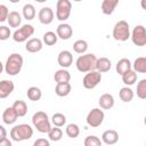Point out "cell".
Instances as JSON below:
<instances>
[{"instance_id": "1", "label": "cell", "mask_w": 146, "mask_h": 146, "mask_svg": "<svg viewBox=\"0 0 146 146\" xmlns=\"http://www.w3.org/2000/svg\"><path fill=\"white\" fill-rule=\"evenodd\" d=\"M23 64H24L23 57L19 54L14 52V54L9 55V57L7 58L6 64H5V71L8 75L15 76L21 72V70L23 67Z\"/></svg>"}, {"instance_id": "2", "label": "cell", "mask_w": 146, "mask_h": 146, "mask_svg": "<svg viewBox=\"0 0 146 146\" xmlns=\"http://www.w3.org/2000/svg\"><path fill=\"white\" fill-rule=\"evenodd\" d=\"M32 136H33V129H32L31 125H29L26 123L17 124V125L13 127L11 130H10V137L15 141L27 140Z\"/></svg>"}, {"instance_id": "3", "label": "cell", "mask_w": 146, "mask_h": 146, "mask_svg": "<svg viewBox=\"0 0 146 146\" xmlns=\"http://www.w3.org/2000/svg\"><path fill=\"white\" fill-rule=\"evenodd\" d=\"M96 62H97V57L94 54H84L78 57L75 62V66L78 71L82 73H87L89 71L96 70Z\"/></svg>"}, {"instance_id": "4", "label": "cell", "mask_w": 146, "mask_h": 146, "mask_svg": "<svg viewBox=\"0 0 146 146\" xmlns=\"http://www.w3.org/2000/svg\"><path fill=\"white\" fill-rule=\"evenodd\" d=\"M32 124L41 133H47L51 128V124H50V121H49V117H48L47 113H44L42 111H39V112L33 114Z\"/></svg>"}, {"instance_id": "5", "label": "cell", "mask_w": 146, "mask_h": 146, "mask_svg": "<svg viewBox=\"0 0 146 146\" xmlns=\"http://www.w3.org/2000/svg\"><path fill=\"white\" fill-rule=\"evenodd\" d=\"M113 38L116 41H127L130 38V27L127 21H119L113 27Z\"/></svg>"}, {"instance_id": "6", "label": "cell", "mask_w": 146, "mask_h": 146, "mask_svg": "<svg viewBox=\"0 0 146 146\" xmlns=\"http://www.w3.org/2000/svg\"><path fill=\"white\" fill-rule=\"evenodd\" d=\"M72 3L70 0H58L56 3V18L60 22L66 21L71 15Z\"/></svg>"}, {"instance_id": "7", "label": "cell", "mask_w": 146, "mask_h": 146, "mask_svg": "<svg viewBox=\"0 0 146 146\" xmlns=\"http://www.w3.org/2000/svg\"><path fill=\"white\" fill-rule=\"evenodd\" d=\"M33 33H34V27H33L31 24H25V25H23L22 27L17 29V30L14 32L13 39H14V41L21 43V42L26 41L30 36H32Z\"/></svg>"}, {"instance_id": "8", "label": "cell", "mask_w": 146, "mask_h": 146, "mask_svg": "<svg viewBox=\"0 0 146 146\" xmlns=\"http://www.w3.org/2000/svg\"><path fill=\"white\" fill-rule=\"evenodd\" d=\"M100 81H102V73L94 70L87 72V74L82 80V84L86 89H94L99 84Z\"/></svg>"}, {"instance_id": "9", "label": "cell", "mask_w": 146, "mask_h": 146, "mask_svg": "<svg viewBox=\"0 0 146 146\" xmlns=\"http://www.w3.org/2000/svg\"><path fill=\"white\" fill-rule=\"evenodd\" d=\"M104 117H105V114H104L103 110H100V108H92L88 113L86 121H87V124L90 125L91 128H97V127H99L103 123Z\"/></svg>"}, {"instance_id": "10", "label": "cell", "mask_w": 146, "mask_h": 146, "mask_svg": "<svg viewBox=\"0 0 146 146\" xmlns=\"http://www.w3.org/2000/svg\"><path fill=\"white\" fill-rule=\"evenodd\" d=\"M131 40L138 47H144L146 44V30L143 25H137L133 27L131 33Z\"/></svg>"}, {"instance_id": "11", "label": "cell", "mask_w": 146, "mask_h": 146, "mask_svg": "<svg viewBox=\"0 0 146 146\" xmlns=\"http://www.w3.org/2000/svg\"><path fill=\"white\" fill-rule=\"evenodd\" d=\"M56 34L62 40H68L73 34V29L67 23H62L56 29Z\"/></svg>"}, {"instance_id": "12", "label": "cell", "mask_w": 146, "mask_h": 146, "mask_svg": "<svg viewBox=\"0 0 146 146\" xmlns=\"http://www.w3.org/2000/svg\"><path fill=\"white\" fill-rule=\"evenodd\" d=\"M57 62L58 64L62 66V68H67L72 65L73 63V55L71 51L68 50H62L59 54H58V57H57Z\"/></svg>"}, {"instance_id": "13", "label": "cell", "mask_w": 146, "mask_h": 146, "mask_svg": "<svg viewBox=\"0 0 146 146\" xmlns=\"http://www.w3.org/2000/svg\"><path fill=\"white\" fill-rule=\"evenodd\" d=\"M38 17H39V21H40L41 24L49 25L54 21V11L49 7H43V8L40 9V11L38 14Z\"/></svg>"}, {"instance_id": "14", "label": "cell", "mask_w": 146, "mask_h": 146, "mask_svg": "<svg viewBox=\"0 0 146 146\" xmlns=\"http://www.w3.org/2000/svg\"><path fill=\"white\" fill-rule=\"evenodd\" d=\"M119 140V133L117 131L110 129L103 132L102 135V143H105L106 145H114Z\"/></svg>"}, {"instance_id": "15", "label": "cell", "mask_w": 146, "mask_h": 146, "mask_svg": "<svg viewBox=\"0 0 146 146\" xmlns=\"http://www.w3.org/2000/svg\"><path fill=\"white\" fill-rule=\"evenodd\" d=\"M15 89V84L10 80L0 81V98H7Z\"/></svg>"}, {"instance_id": "16", "label": "cell", "mask_w": 146, "mask_h": 146, "mask_svg": "<svg viewBox=\"0 0 146 146\" xmlns=\"http://www.w3.org/2000/svg\"><path fill=\"white\" fill-rule=\"evenodd\" d=\"M42 47H43L42 41L38 38H32V39L27 40V42L25 44V49L29 52H39L42 49Z\"/></svg>"}, {"instance_id": "17", "label": "cell", "mask_w": 146, "mask_h": 146, "mask_svg": "<svg viewBox=\"0 0 146 146\" xmlns=\"http://www.w3.org/2000/svg\"><path fill=\"white\" fill-rule=\"evenodd\" d=\"M98 104L102 110H110L114 106V97L111 94H103L99 97Z\"/></svg>"}, {"instance_id": "18", "label": "cell", "mask_w": 146, "mask_h": 146, "mask_svg": "<svg viewBox=\"0 0 146 146\" xmlns=\"http://www.w3.org/2000/svg\"><path fill=\"white\" fill-rule=\"evenodd\" d=\"M17 117H18V115L16 114L15 110L13 108V106L11 107H7L3 111V113H2V121L6 124H13V123H15L16 120H17Z\"/></svg>"}, {"instance_id": "19", "label": "cell", "mask_w": 146, "mask_h": 146, "mask_svg": "<svg viewBox=\"0 0 146 146\" xmlns=\"http://www.w3.org/2000/svg\"><path fill=\"white\" fill-rule=\"evenodd\" d=\"M119 5V0H103L102 2V11L105 15H112Z\"/></svg>"}, {"instance_id": "20", "label": "cell", "mask_w": 146, "mask_h": 146, "mask_svg": "<svg viewBox=\"0 0 146 146\" xmlns=\"http://www.w3.org/2000/svg\"><path fill=\"white\" fill-rule=\"evenodd\" d=\"M71 83L70 82H62V83H57L55 87V94L59 97H66L67 95H70L71 92Z\"/></svg>"}, {"instance_id": "21", "label": "cell", "mask_w": 146, "mask_h": 146, "mask_svg": "<svg viewBox=\"0 0 146 146\" xmlns=\"http://www.w3.org/2000/svg\"><path fill=\"white\" fill-rule=\"evenodd\" d=\"M111 66H112V63L111 60L107 58V57H100V58H97V62H96V70L100 73H104V72H107L111 70Z\"/></svg>"}, {"instance_id": "22", "label": "cell", "mask_w": 146, "mask_h": 146, "mask_svg": "<svg viewBox=\"0 0 146 146\" xmlns=\"http://www.w3.org/2000/svg\"><path fill=\"white\" fill-rule=\"evenodd\" d=\"M54 80L56 81V83H62V82H70L71 80V74L66 68H60L58 71H56L55 75H54Z\"/></svg>"}, {"instance_id": "23", "label": "cell", "mask_w": 146, "mask_h": 146, "mask_svg": "<svg viewBox=\"0 0 146 146\" xmlns=\"http://www.w3.org/2000/svg\"><path fill=\"white\" fill-rule=\"evenodd\" d=\"M131 68L136 73H146V58L145 57L136 58L133 64H131Z\"/></svg>"}, {"instance_id": "24", "label": "cell", "mask_w": 146, "mask_h": 146, "mask_svg": "<svg viewBox=\"0 0 146 146\" xmlns=\"http://www.w3.org/2000/svg\"><path fill=\"white\" fill-rule=\"evenodd\" d=\"M121 76H122V81H123V83L125 86H132L137 81V73L132 68L127 71V72H124Z\"/></svg>"}, {"instance_id": "25", "label": "cell", "mask_w": 146, "mask_h": 146, "mask_svg": "<svg viewBox=\"0 0 146 146\" xmlns=\"http://www.w3.org/2000/svg\"><path fill=\"white\" fill-rule=\"evenodd\" d=\"M7 22H8V24H9L10 27H19V25L22 23V17H21L19 13H17V11H10L8 14Z\"/></svg>"}, {"instance_id": "26", "label": "cell", "mask_w": 146, "mask_h": 146, "mask_svg": "<svg viewBox=\"0 0 146 146\" xmlns=\"http://www.w3.org/2000/svg\"><path fill=\"white\" fill-rule=\"evenodd\" d=\"M115 70H116V72H117L120 75H122L124 72L131 70V62H130L128 58H121V59L116 63Z\"/></svg>"}, {"instance_id": "27", "label": "cell", "mask_w": 146, "mask_h": 146, "mask_svg": "<svg viewBox=\"0 0 146 146\" xmlns=\"http://www.w3.org/2000/svg\"><path fill=\"white\" fill-rule=\"evenodd\" d=\"M26 95H27V98L32 102H38L41 99L42 97V91L39 87H30L26 91Z\"/></svg>"}, {"instance_id": "28", "label": "cell", "mask_w": 146, "mask_h": 146, "mask_svg": "<svg viewBox=\"0 0 146 146\" xmlns=\"http://www.w3.org/2000/svg\"><path fill=\"white\" fill-rule=\"evenodd\" d=\"M119 96H120V99L124 103H129L132 100L133 98V90L131 88H129L128 86L127 87H123L120 89V92H119Z\"/></svg>"}, {"instance_id": "29", "label": "cell", "mask_w": 146, "mask_h": 146, "mask_svg": "<svg viewBox=\"0 0 146 146\" xmlns=\"http://www.w3.org/2000/svg\"><path fill=\"white\" fill-rule=\"evenodd\" d=\"M13 108L15 110L16 114L18 115V117L19 116H24L27 113V105H26V103L24 100H16L13 104Z\"/></svg>"}, {"instance_id": "30", "label": "cell", "mask_w": 146, "mask_h": 146, "mask_svg": "<svg viewBox=\"0 0 146 146\" xmlns=\"http://www.w3.org/2000/svg\"><path fill=\"white\" fill-rule=\"evenodd\" d=\"M22 13H23V17H24L25 19H27V21H31V19H33V18L35 17V8H34V6L31 5V3L24 5Z\"/></svg>"}, {"instance_id": "31", "label": "cell", "mask_w": 146, "mask_h": 146, "mask_svg": "<svg viewBox=\"0 0 146 146\" xmlns=\"http://www.w3.org/2000/svg\"><path fill=\"white\" fill-rule=\"evenodd\" d=\"M48 133V137H49V139L51 140V141H58V140H60L62 139V137H63V131H62V129L59 128V127H54V128H50V130L47 132Z\"/></svg>"}, {"instance_id": "32", "label": "cell", "mask_w": 146, "mask_h": 146, "mask_svg": "<svg viewBox=\"0 0 146 146\" xmlns=\"http://www.w3.org/2000/svg\"><path fill=\"white\" fill-rule=\"evenodd\" d=\"M57 40H58V36H57V34H56L55 32H52V31L46 32V33L43 34V38H42L43 43H46L47 46H52V44H55V43L57 42Z\"/></svg>"}, {"instance_id": "33", "label": "cell", "mask_w": 146, "mask_h": 146, "mask_svg": "<svg viewBox=\"0 0 146 146\" xmlns=\"http://www.w3.org/2000/svg\"><path fill=\"white\" fill-rule=\"evenodd\" d=\"M88 49V42L86 40H76L73 43V50L76 54H84Z\"/></svg>"}, {"instance_id": "34", "label": "cell", "mask_w": 146, "mask_h": 146, "mask_svg": "<svg viewBox=\"0 0 146 146\" xmlns=\"http://www.w3.org/2000/svg\"><path fill=\"white\" fill-rule=\"evenodd\" d=\"M65 132H66V135H67L70 138H76V137L80 135V128H79V125L75 124V123H70V124L66 125Z\"/></svg>"}, {"instance_id": "35", "label": "cell", "mask_w": 146, "mask_h": 146, "mask_svg": "<svg viewBox=\"0 0 146 146\" xmlns=\"http://www.w3.org/2000/svg\"><path fill=\"white\" fill-rule=\"evenodd\" d=\"M51 123L56 127H63L66 123V116L63 113H55L51 116Z\"/></svg>"}, {"instance_id": "36", "label": "cell", "mask_w": 146, "mask_h": 146, "mask_svg": "<svg viewBox=\"0 0 146 146\" xmlns=\"http://www.w3.org/2000/svg\"><path fill=\"white\" fill-rule=\"evenodd\" d=\"M137 96L140 99L146 98V79H141L137 84Z\"/></svg>"}, {"instance_id": "37", "label": "cell", "mask_w": 146, "mask_h": 146, "mask_svg": "<svg viewBox=\"0 0 146 146\" xmlns=\"http://www.w3.org/2000/svg\"><path fill=\"white\" fill-rule=\"evenodd\" d=\"M102 140L96 136H88L84 139V146H100Z\"/></svg>"}, {"instance_id": "38", "label": "cell", "mask_w": 146, "mask_h": 146, "mask_svg": "<svg viewBox=\"0 0 146 146\" xmlns=\"http://www.w3.org/2000/svg\"><path fill=\"white\" fill-rule=\"evenodd\" d=\"M11 35V32H10V29L8 26H0V40L5 41L7 39H9V36Z\"/></svg>"}, {"instance_id": "39", "label": "cell", "mask_w": 146, "mask_h": 146, "mask_svg": "<svg viewBox=\"0 0 146 146\" xmlns=\"http://www.w3.org/2000/svg\"><path fill=\"white\" fill-rule=\"evenodd\" d=\"M8 14H9L8 8H7L5 5H0V23H1V22L7 21Z\"/></svg>"}, {"instance_id": "40", "label": "cell", "mask_w": 146, "mask_h": 146, "mask_svg": "<svg viewBox=\"0 0 146 146\" xmlns=\"http://www.w3.org/2000/svg\"><path fill=\"white\" fill-rule=\"evenodd\" d=\"M49 145H50L49 140H47V139H43V138L36 139V140L34 141V146H49Z\"/></svg>"}, {"instance_id": "41", "label": "cell", "mask_w": 146, "mask_h": 146, "mask_svg": "<svg viewBox=\"0 0 146 146\" xmlns=\"http://www.w3.org/2000/svg\"><path fill=\"white\" fill-rule=\"evenodd\" d=\"M0 146H11V141L7 137H5L0 140Z\"/></svg>"}, {"instance_id": "42", "label": "cell", "mask_w": 146, "mask_h": 146, "mask_svg": "<svg viewBox=\"0 0 146 146\" xmlns=\"http://www.w3.org/2000/svg\"><path fill=\"white\" fill-rule=\"evenodd\" d=\"M5 137H7V130L0 124V140H1L2 138H5Z\"/></svg>"}, {"instance_id": "43", "label": "cell", "mask_w": 146, "mask_h": 146, "mask_svg": "<svg viewBox=\"0 0 146 146\" xmlns=\"http://www.w3.org/2000/svg\"><path fill=\"white\" fill-rule=\"evenodd\" d=\"M145 1H146V0H141V8H143V9H146V6H145Z\"/></svg>"}, {"instance_id": "44", "label": "cell", "mask_w": 146, "mask_h": 146, "mask_svg": "<svg viewBox=\"0 0 146 146\" xmlns=\"http://www.w3.org/2000/svg\"><path fill=\"white\" fill-rule=\"evenodd\" d=\"M3 68H5V67H3V64H2L1 62H0V73H1L2 71H3Z\"/></svg>"}, {"instance_id": "45", "label": "cell", "mask_w": 146, "mask_h": 146, "mask_svg": "<svg viewBox=\"0 0 146 146\" xmlns=\"http://www.w3.org/2000/svg\"><path fill=\"white\" fill-rule=\"evenodd\" d=\"M9 1H10L11 3H18V2L21 1V0H9Z\"/></svg>"}, {"instance_id": "46", "label": "cell", "mask_w": 146, "mask_h": 146, "mask_svg": "<svg viewBox=\"0 0 146 146\" xmlns=\"http://www.w3.org/2000/svg\"><path fill=\"white\" fill-rule=\"evenodd\" d=\"M34 1H36V2H40V3H42V2H46L47 0H34Z\"/></svg>"}, {"instance_id": "47", "label": "cell", "mask_w": 146, "mask_h": 146, "mask_svg": "<svg viewBox=\"0 0 146 146\" xmlns=\"http://www.w3.org/2000/svg\"><path fill=\"white\" fill-rule=\"evenodd\" d=\"M73 1H76V2H79V1H82V0H73Z\"/></svg>"}]
</instances>
